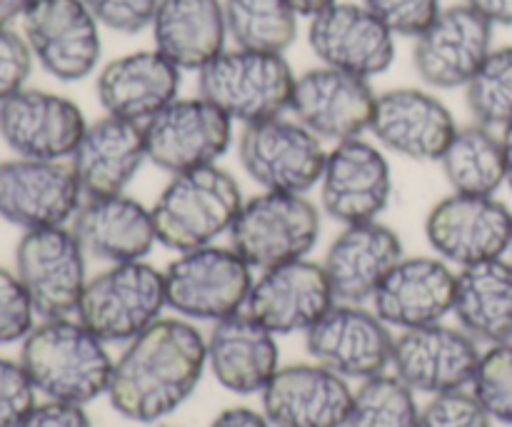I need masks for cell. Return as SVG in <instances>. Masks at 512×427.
<instances>
[{"mask_svg":"<svg viewBox=\"0 0 512 427\" xmlns=\"http://www.w3.org/2000/svg\"><path fill=\"white\" fill-rule=\"evenodd\" d=\"M208 343L190 320L160 318L125 343L108 385L110 408L133 423H158L198 390Z\"/></svg>","mask_w":512,"mask_h":427,"instance_id":"6da1fadb","label":"cell"},{"mask_svg":"<svg viewBox=\"0 0 512 427\" xmlns=\"http://www.w3.org/2000/svg\"><path fill=\"white\" fill-rule=\"evenodd\" d=\"M20 365L48 400L88 405L108 393L115 360L78 318L43 320L20 343Z\"/></svg>","mask_w":512,"mask_h":427,"instance_id":"7a4b0ae2","label":"cell"},{"mask_svg":"<svg viewBox=\"0 0 512 427\" xmlns=\"http://www.w3.org/2000/svg\"><path fill=\"white\" fill-rule=\"evenodd\" d=\"M243 203L238 180L220 165L173 175L150 208L158 245L173 253L213 245L228 235Z\"/></svg>","mask_w":512,"mask_h":427,"instance_id":"3957f363","label":"cell"},{"mask_svg":"<svg viewBox=\"0 0 512 427\" xmlns=\"http://www.w3.org/2000/svg\"><path fill=\"white\" fill-rule=\"evenodd\" d=\"M298 75L283 53L223 50L198 70V95L218 105L233 123L250 125L290 110Z\"/></svg>","mask_w":512,"mask_h":427,"instance_id":"277c9868","label":"cell"},{"mask_svg":"<svg viewBox=\"0 0 512 427\" xmlns=\"http://www.w3.org/2000/svg\"><path fill=\"white\" fill-rule=\"evenodd\" d=\"M320 208L298 193H263L243 203L230 225V248L253 270L308 258L320 240Z\"/></svg>","mask_w":512,"mask_h":427,"instance_id":"5b68a950","label":"cell"},{"mask_svg":"<svg viewBox=\"0 0 512 427\" xmlns=\"http://www.w3.org/2000/svg\"><path fill=\"white\" fill-rule=\"evenodd\" d=\"M168 308L163 270L145 260L115 263L88 280L75 318L105 343H130Z\"/></svg>","mask_w":512,"mask_h":427,"instance_id":"8992f818","label":"cell"},{"mask_svg":"<svg viewBox=\"0 0 512 427\" xmlns=\"http://www.w3.org/2000/svg\"><path fill=\"white\" fill-rule=\"evenodd\" d=\"M168 308L185 320L218 323L243 313L253 288V268L230 245L185 250L163 270Z\"/></svg>","mask_w":512,"mask_h":427,"instance_id":"52a82bcc","label":"cell"},{"mask_svg":"<svg viewBox=\"0 0 512 427\" xmlns=\"http://www.w3.org/2000/svg\"><path fill=\"white\" fill-rule=\"evenodd\" d=\"M238 158L250 180L263 190L305 195L318 188L328 148L303 123L278 115L243 125Z\"/></svg>","mask_w":512,"mask_h":427,"instance_id":"ba28073f","label":"cell"},{"mask_svg":"<svg viewBox=\"0 0 512 427\" xmlns=\"http://www.w3.org/2000/svg\"><path fill=\"white\" fill-rule=\"evenodd\" d=\"M88 253L70 225L23 230L15 245V275L28 290L38 318L75 315L88 285Z\"/></svg>","mask_w":512,"mask_h":427,"instance_id":"9c48e42d","label":"cell"},{"mask_svg":"<svg viewBox=\"0 0 512 427\" xmlns=\"http://www.w3.org/2000/svg\"><path fill=\"white\" fill-rule=\"evenodd\" d=\"M148 160L170 175L218 165L233 143V120L205 100L175 98L143 123Z\"/></svg>","mask_w":512,"mask_h":427,"instance_id":"30bf717a","label":"cell"},{"mask_svg":"<svg viewBox=\"0 0 512 427\" xmlns=\"http://www.w3.org/2000/svg\"><path fill=\"white\" fill-rule=\"evenodd\" d=\"M425 238L438 258L458 268L505 258L512 245V210L495 195L450 193L430 208Z\"/></svg>","mask_w":512,"mask_h":427,"instance_id":"8fae6325","label":"cell"},{"mask_svg":"<svg viewBox=\"0 0 512 427\" xmlns=\"http://www.w3.org/2000/svg\"><path fill=\"white\" fill-rule=\"evenodd\" d=\"M20 23L35 63L50 78L78 83L95 73L103 38L100 23L83 0H35Z\"/></svg>","mask_w":512,"mask_h":427,"instance_id":"7c38bea8","label":"cell"},{"mask_svg":"<svg viewBox=\"0 0 512 427\" xmlns=\"http://www.w3.org/2000/svg\"><path fill=\"white\" fill-rule=\"evenodd\" d=\"M85 193L70 160L10 158L0 163V218L20 230L68 225Z\"/></svg>","mask_w":512,"mask_h":427,"instance_id":"4fadbf2b","label":"cell"},{"mask_svg":"<svg viewBox=\"0 0 512 427\" xmlns=\"http://www.w3.org/2000/svg\"><path fill=\"white\" fill-rule=\"evenodd\" d=\"M320 210L340 225L378 220L393 198V170L383 148L365 138L328 150L320 175Z\"/></svg>","mask_w":512,"mask_h":427,"instance_id":"5bb4252c","label":"cell"},{"mask_svg":"<svg viewBox=\"0 0 512 427\" xmlns=\"http://www.w3.org/2000/svg\"><path fill=\"white\" fill-rule=\"evenodd\" d=\"M493 28L468 3L443 8L415 38L413 68L418 78L435 90H465L493 50Z\"/></svg>","mask_w":512,"mask_h":427,"instance_id":"9a60e30c","label":"cell"},{"mask_svg":"<svg viewBox=\"0 0 512 427\" xmlns=\"http://www.w3.org/2000/svg\"><path fill=\"white\" fill-rule=\"evenodd\" d=\"M395 338L375 310L353 303H335L305 333V350L313 363L343 375L368 380L385 373L393 360Z\"/></svg>","mask_w":512,"mask_h":427,"instance_id":"2e32d148","label":"cell"},{"mask_svg":"<svg viewBox=\"0 0 512 427\" xmlns=\"http://www.w3.org/2000/svg\"><path fill=\"white\" fill-rule=\"evenodd\" d=\"M375 100L378 93L368 78L318 65L295 80L290 113L323 143L335 145L368 133Z\"/></svg>","mask_w":512,"mask_h":427,"instance_id":"e0dca14e","label":"cell"},{"mask_svg":"<svg viewBox=\"0 0 512 427\" xmlns=\"http://www.w3.org/2000/svg\"><path fill=\"white\" fill-rule=\"evenodd\" d=\"M480 355L478 343L463 328L435 323L400 330L390 368L413 393L445 395L470 388Z\"/></svg>","mask_w":512,"mask_h":427,"instance_id":"ac0fdd59","label":"cell"},{"mask_svg":"<svg viewBox=\"0 0 512 427\" xmlns=\"http://www.w3.org/2000/svg\"><path fill=\"white\" fill-rule=\"evenodd\" d=\"M88 120L75 100L40 88H23L0 105V140L15 158L70 160Z\"/></svg>","mask_w":512,"mask_h":427,"instance_id":"d6986e66","label":"cell"},{"mask_svg":"<svg viewBox=\"0 0 512 427\" xmlns=\"http://www.w3.org/2000/svg\"><path fill=\"white\" fill-rule=\"evenodd\" d=\"M335 303L338 300L323 263L303 258L260 270L250 288L245 313L270 333L293 335L308 333Z\"/></svg>","mask_w":512,"mask_h":427,"instance_id":"ffe728a7","label":"cell"},{"mask_svg":"<svg viewBox=\"0 0 512 427\" xmlns=\"http://www.w3.org/2000/svg\"><path fill=\"white\" fill-rule=\"evenodd\" d=\"M458 128L448 105L430 90L393 88L375 100L368 133L383 150L408 160L438 163Z\"/></svg>","mask_w":512,"mask_h":427,"instance_id":"44dd1931","label":"cell"},{"mask_svg":"<svg viewBox=\"0 0 512 427\" xmlns=\"http://www.w3.org/2000/svg\"><path fill=\"white\" fill-rule=\"evenodd\" d=\"M308 43L323 65L368 80L395 63V35L363 3L338 0L315 13Z\"/></svg>","mask_w":512,"mask_h":427,"instance_id":"7402d4cb","label":"cell"},{"mask_svg":"<svg viewBox=\"0 0 512 427\" xmlns=\"http://www.w3.org/2000/svg\"><path fill=\"white\" fill-rule=\"evenodd\" d=\"M355 390L318 363L285 365L260 393L273 427H345Z\"/></svg>","mask_w":512,"mask_h":427,"instance_id":"603a6c76","label":"cell"},{"mask_svg":"<svg viewBox=\"0 0 512 427\" xmlns=\"http://www.w3.org/2000/svg\"><path fill=\"white\" fill-rule=\"evenodd\" d=\"M455 273L438 255H405L373 295V310L385 325L398 330L443 323L453 313Z\"/></svg>","mask_w":512,"mask_h":427,"instance_id":"cb8c5ba5","label":"cell"},{"mask_svg":"<svg viewBox=\"0 0 512 427\" xmlns=\"http://www.w3.org/2000/svg\"><path fill=\"white\" fill-rule=\"evenodd\" d=\"M403 258L400 235L380 220H368L343 225L325 253L323 268L338 303L363 305Z\"/></svg>","mask_w":512,"mask_h":427,"instance_id":"d4e9b609","label":"cell"},{"mask_svg":"<svg viewBox=\"0 0 512 427\" xmlns=\"http://www.w3.org/2000/svg\"><path fill=\"white\" fill-rule=\"evenodd\" d=\"M180 83L183 70L163 53L135 50L100 68L95 95L108 115L143 125L180 98Z\"/></svg>","mask_w":512,"mask_h":427,"instance_id":"484cf974","label":"cell"},{"mask_svg":"<svg viewBox=\"0 0 512 427\" xmlns=\"http://www.w3.org/2000/svg\"><path fill=\"white\" fill-rule=\"evenodd\" d=\"M148 160L143 125L105 113L85 128L78 148L70 155L85 198L120 195L138 178Z\"/></svg>","mask_w":512,"mask_h":427,"instance_id":"4316f807","label":"cell"},{"mask_svg":"<svg viewBox=\"0 0 512 427\" xmlns=\"http://www.w3.org/2000/svg\"><path fill=\"white\" fill-rule=\"evenodd\" d=\"M275 338L278 335L245 310L218 320L205 338L210 373L230 393L260 395L280 370V348Z\"/></svg>","mask_w":512,"mask_h":427,"instance_id":"83f0119b","label":"cell"},{"mask_svg":"<svg viewBox=\"0 0 512 427\" xmlns=\"http://www.w3.org/2000/svg\"><path fill=\"white\" fill-rule=\"evenodd\" d=\"M70 228L90 258L108 265L145 260L158 245L153 210L125 193L85 198Z\"/></svg>","mask_w":512,"mask_h":427,"instance_id":"f1b7e54d","label":"cell"},{"mask_svg":"<svg viewBox=\"0 0 512 427\" xmlns=\"http://www.w3.org/2000/svg\"><path fill=\"white\" fill-rule=\"evenodd\" d=\"M150 30L158 53L180 70L198 73L225 50V5L223 0H160Z\"/></svg>","mask_w":512,"mask_h":427,"instance_id":"f546056e","label":"cell"},{"mask_svg":"<svg viewBox=\"0 0 512 427\" xmlns=\"http://www.w3.org/2000/svg\"><path fill=\"white\" fill-rule=\"evenodd\" d=\"M453 315L475 343H512V260L458 268Z\"/></svg>","mask_w":512,"mask_h":427,"instance_id":"4dcf8cb0","label":"cell"},{"mask_svg":"<svg viewBox=\"0 0 512 427\" xmlns=\"http://www.w3.org/2000/svg\"><path fill=\"white\" fill-rule=\"evenodd\" d=\"M438 163L453 193L495 195L505 185L503 138L488 125L458 128Z\"/></svg>","mask_w":512,"mask_h":427,"instance_id":"1f68e13d","label":"cell"},{"mask_svg":"<svg viewBox=\"0 0 512 427\" xmlns=\"http://www.w3.org/2000/svg\"><path fill=\"white\" fill-rule=\"evenodd\" d=\"M223 5L235 48L285 55L298 38L300 15L288 0H223Z\"/></svg>","mask_w":512,"mask_h":427,"instance_id":"d6a6232c","label":"cell"},{"mask_svg":"<svg viewBox=\"0 0 512 427\" xmlns=\"http://www.w3.org/2000/svg\"><path fill=\"white\" fill-rule=\"evenodd\" d=\"M418 423L420 408L413 390L395 373H380L355 390L345 427H418Z\"/></svg>","mask_w":512,"mask_h":427,"instance_id":"836d02e7","label":"cell"},{"mask_svg":"<svg viewBox=\"0 0 512 427\" xmlns=\"http://www.w3.org/2000/svg\"><path fill=\"white\" fill-rule=\"evenodd\" d=\"M465 103L475 123L503 130L512 123V45L493 48L465 85Z\"/></svg>","mask_w":512,"mask_h":427,"instance_id":"e575fe53","label":"cell"},{"mask_svg":"<svg viewBox=\"0 0 512 427\" xmlns=\"http://www.w3.org/2000/svg\"><path fill=\"white\" fill-rule=\"evenodd\" d=\"M470 393L490 420L512 427V343L490 345L480 355Z\"/></svg>","mask_w":512,"mask_h":427,"instance_id":"d590c367","label":"cell"},{"mask_svg":"<svg viewBox=\"0 0 512 427\" xmlns=\"http://www.w3.org/2000/svg\"><path fill=\"white\" fill-rule=\"evenodd\" d=\"M35 308L15 270L0 265V348L23 343L35 328Z\"/></svg>","mask_w":512,"mask_h":427,"instance_id":"8d00e7d4","label":"cell"},{"mask_svg":"<svg viewBox=\"0 0 512 427\" xmlns=\"http://www.w3.org/2000/svg\"><path fill=\"white\" fill-rule=\"evenodd\" d=\"M395 38H418L443 10L440 0H360Z\"/></svg>","mask_w":512,"mask_h":427,"instance_id":"74e56055","label":"cell"},{"mask_svg":"<svg viewBox=\"0 0 512 427\" xmlns=\"http://www.w3.org/2000/svg\"><path fill=\"white\" fill-rule=\"evenodd\" d=\"M493 420L473 393H445L433 395L428 405L420 410L418 427H490Z\"/></svg>","mask_w":512,"mask_h":427,"instance_id":"f35d334b","label":"cell"},{"mask_svg":"<svg viewBox=\"0 0 512 427\" xmlns=\"http://www.w3.org/2000/svg\"><path fill=\"white\" fill-rule=\"evenodd\" d=\"M83 3L95 15L100 28L120 35H135L153 25L160 0H83Z\"/></svg>","mask_w":512,"mask_h":427,"instance_id":"ab89813d","label":"cell"},{"mask_svg":"<svg viewBox=\"0 0 512 427\" xmlns=\"http://www.w3.org/2000/svg\"><path fill=\"white\" fill-rule=\"evenodd\" d=\"M35 393L20 360L15 363L0 355V427H18L35 408Z\"/></svg>","mask_w":512,"mask_h":427,"instance_id":"60d3db41","label":"cell"},{"mask_svg":"<svg viewBox=\"0 0 512 427\" xmlns=\"http://www.w3.org/2000/svg\"><path fill=\"white\" fill-rule=\"evenodd\" d=\"M35 58L28 40L13 28H0V105L25 88Z\"/></svg>","mask_w":512,"mask_h":427,"instance_id":"b9f144b4","label":"cell"},{"mask_svg":"<svg viewBox=\"0 0 512 427\" xmlns=\"http://www.w3.org/2000/svg\"><path fill=\"white\" fill-rule=\"evenodd\" d=\"M18 427H93V425H90L88 413H85V405L45 400V403H35V408L20 420Z\"/></svg>","mask_w":512,"mask_h":427,"instance_id":"7bdbcfd3","label":"cell"},{"mask_svg":"<svg viewBox=\"0 0 512 427\" xmlns=\"http://www.w3.org/2000/svg\"><path fill=\"white\" fill-rule=\"evenodd\" d=\"M210 427H273L263 413L253 408H228L210 423Z\"/></svg>","mask_w":512,"mask_h":427,"instance_id":"ee69618b","label":"cell"},{"mask_svg":"<svg viewBox=\"0 0 512 427\" xmlns=\"http://www.w3.org/2000/svg\"><path fill=\"white\" fill-rule=\"evenodd\" d=\"M493 25H512V0H465Z\"/></svg>","mask_w":512,"mask_h":427,"instance_id":"f6af8a7d","label":"cell"},{"mask_svg":"<svg viewBox=\"0 0 512 427\" xmlns=\"http://www.w3.org/2000/svg\"><path fill=\"white\" fill-rule=\"evenodd\" d=\"M35 0H0V28H13L15 20H23Z\"/></svg>","mask_w":512,"mask_h":427,"instance_id":"bcb514c9","label":"cell"},{"mask_svg":"<svg viewBox=\"0 0 512 427\" xmlns=\"http://www.w3.org/2000/svg\"><path fill=\"white\" fill-rule=\"evenodd\" d=\"M290 8L300 15V18H313L315 13L325 10L328 5L338 3V0H288Z\"/></svg>","mask_w":512,"mask_h":427,"instance_id":"7dc6e473","label":"cell"},{"mask_svg":"<svg viewBox=\"0 0 512 427\" xmlns=\"http://www.w3.org/2000/svg\"><path fill=\"white\" fill-rule=\"evenodd\" d=\"M500 138H503V150H505V185H510L512 190V123L500 130Z\"/></svg>","mask_w":512,"mask_h":427,"instance_id":"c3c4849f","label":"cell"},{"mask_svg":"<svg viewBox=\"0 0 512 427\" xmlns=\"http://www.w3.org/2000/svg\"><path fill=\"white\" fill-rule=\"evenodd\" d=\"M510 255H512V245H510Z\"/></svg>","mask_w":512,"mask_h":427,"instance_id":"681fc988","label":"cell"}]
</instances>
